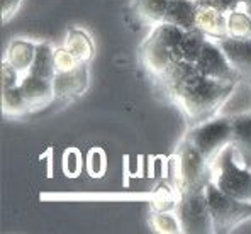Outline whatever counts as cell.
Wrapping results in <instances>:
<instances>
[{"label":"cell","instance_id":"1","mask_svg":"<svg viewBox=\"0 0 251 234\" xmlns=\"http://www.w3.org/2000/svg\"><path fill=\"white\" fill-rule=\"evenodd\" d=\"M238 81H223L207 78L199 73V70L172 95V99L182 107L190 126L219 116L226 100L234 92Z\"/></svg>","mask_w":251,"mask_h":234},{"label":"cell","instance_id":"2","mask_svg":"<svg viewBox=\"0 0 251 234\" xmlns=\"http://www.w3.org/2000/svg\"><path fill=\"white\" fill-rule=\"evenodd\" d=\"M182 36L183 31L176 26L167 24V22L154 26L150 38L145 41L141 48V59L148 72L160 78L173 65L182 61V56H180Z\"/></svg>","mask_w":251,"mask_h":234},{"label":"cell","instance_id":"3","mask_svg":"<svg viewBox=\"0 0 251 234\" xmlns=\"http://www.w3.org/2000/svg\"><path fill=\"white\" fill-rule=\"evenodd\" d=\"M212 183L226 195L251 202V170L241 161L236 148L229 144L210 163Z\"/></svg>","mask_w":251,"mask_h":234},{"label":"cell","instance_id":"4","mask_svg":"<svg viewBox=\"0 0 251 234\" xmlns=\"http://www.w3.org/2000/svg\"><path fill=\"white\" fill-rule=\"evenodd\" d=\"M210 182V163L188 141L183 139L175 156V190L178 195L183 192L205 190Z\"/></svg>","mask_w":251,"mask_h":234},{"label":"cell","instance_id":"5","mask_svg":"<svg viewBox=\"0 0 251 234\" xmlns=\"http://www.w3.org/2000/svg\"><path fill=\"white\" fill-rule=\"evenodd\" d=\"M232 139V117L216 116L214 119L192 126L187 132L185 141L192 144L209 163L214 161L217 155L231 144Z\"/></svg>","mask_w":251,"mask_h":234},{"label":"cell","instance_id":"6","mask_svg":"<svg viewBox=\"0 0 251 234\" xmlns=\"http://www.w3.org/2000/svg\"><path fill=\"white\" fill-rule=\"evenodd\" d=\"M209 209L212 215L214 233H231L234 228L251 219V202H243L234 197L226 195L210 182L205 188Z\"/></svg>","mask_w":251,"mask_h":234},{"label":"cell","instance_id":"7","mask_svg":"<svg viewBox=\"0 0 251 234\" xmlns=\"http://www.w3.org/2000/svg\"><path fill=\"white\" fill-rule=\"evenodd\" d=\"M176 215H178L182 233L187 234H207L214 233L212 215L209 209L207 192H183L178 195L176 202Z\"/></svg>","mask_w":251,"mask_h":234},{"label":"cell","instance_id":"8","mask_svg":"<svg viewBox=\"0 0 251 234\" xmlns=\"http://www.w3.org/2000/svg\"><path fill=\"white\" fill-rule=\"evenodd\" d=\"M199 73L207 78H214V80H223V81H239L238 73L232 70L231 63L227 61L226 54L223 53L221 46L217 41L207 39L201 51V56L195 61Z\"/></svg>","mask_w":251,"mask_h":234},{"label":"cell","instance_id":"9","mask_svg":"<svg viewBox=\"0 0 251 234\" xmlns=\"http://www.w3.org/2000/svg\"><path fill=\"white\" fill-rule=\"evenodd\" d=\"M223 53L231 63L232 70L239 75L241 80H251V39L227 38L217 39Z\"/></svg>","mask_w":251,"mask_h":234},{"label":"cell","instance_id":"10","mask_svg":"<svg viewBox=\"0 0 251 234\" xmlns=\"http://www.w3.org/2000/svg\"><path fill=\"white\" fill-rule=\"evenodd\" d=\"M88 88L87 63H80L76 68L65 73H56L53 80V90L56 99H73L82 95Z\"/></svg>","mask_w":251,"mask_h":234},{"label":"cell","instance_id":"11","mask_svg":"<svg viewBox=\"0 0 251 234\" xmlns=\"http://www.w3.org/2000/svg\"><path fill=\"white\" fill-rule=\"evenodd\" d=\"M22 94H24L25 100H27L29 107L32 109H39L50 104V100L54 97V90H53V81L41 80V78H36L29 73H25L21 78L19 83Z\"/></svg>","mask_w":251,"mask_h":234},{"label":"cell","instance_id":"12","mask_svg":"<svg viewBox=\"0 0 251 234\" xmlns=\"http://www.w3.org/2000/svg\"><path fill=\"white\" fill-rule=\"evenodd\" d=\"M195 27L201 29L207 38L223 39L227 38V16L210 7L199 5L195 14Z\"/></svg>","mask_w":251,"mask_h":234},{"label":"cell","instance_id":"13","mask_svg":"<svg viewBox=\"0 0 251 234\" xmlns=\"http://www.w3.org/2000/svg\"><path fill=\"white\" fill-rule=\"evenodd\" d=\"M197 7L199 5L195 0H170L163 22L176 26L182 31H192L195 29Z\"/></svg>","mask_w":251,"mask_h":234},{"label":"cell","instance_id":"14","mask_svg":"<svg viewBox=\"0 0 251 234\" xmlns=\"http://www.w3.org/2000/svg\"><path fill=\"white\" fill-rule=\"evenodd\" d=\"M241 161L251 170V114L232 117V139Z\"/></svg>","mask_w":251,"mask_h":234},{"label":"cell","instance_id":"15","mask_svg":"<svg viewBox=\"0 0 251 234\" xmlns=\"http://www.w3.org/2000/svg\"><path fill=\"white\" fill-rule=\"evenodd\" d=\"M34 56H36V43H31V41H25V39H16L10 43L5 59L19 72L21 77H24L31 70Z\"/></svg>","mask_w":251,"mask_h":234},{"label":"cell","instance_id":"16","mask_svg":"<svg viewBox=\"0 0 251 234\" xmlns=\"http://www.w3.org/2000/svg\"><path fill=\"white\" fill-rule=\"evenodd\" d=\"M27 73L36 78H41V80H54V75H56V70H54V50L48 43L36 44V56L31 70Z\"/></svg>","mask_w":251,"mask_h":234},{"label":"cell","instance_id":"17","mask_svg":"<svg viewBox=\"0 0 251 234\" xmlns=\"http://www.w3.org/2000/svg\"><path fill=\"white\" fill-rule=\"evenodd\" d=\"M65 48L73 54L80 63L90 61L94 56V43L92 38L82 29H70L65 39Z\"/></svg>","mask_w":251,"mask_h":234},{"label":"cell","instance_id":"18","mask_svg":"<svg viewBox=\"0 0 251 234\" xmlns=\"http://www.w3.org/2000/svg\"><path fill=\"white\" fill-rule=\"evenodd\" d=\"M170 0H134L132 10L145 24L158 26L165 19Z\"/></svg>","mask_w":251,"mask_h":234},{"label":"cell","instance_id":"19","mask_svg":"<svg viewBox=\"0 0 251 234\" xmlns=\"http://www.w3.org/2000/svg\"><path fill=\"white\" fill-rule=\"evenodd\" d=\"M207 36L201 29H192V31H183L182 41H180V56L183 61L195 63L201 56V51L204 48Z\"/></svg>","mask_w":251,"mask_h":234},{"label":"cell","instance_id":"20","mask_svg":"<svg viewBox=\"0 0 251 234\" xmlns=\"http://www.w3.org/2000/svg\"><path fill=\"white\" fill-rule=\"evenodd\" d=\"M27 110H31V107H29L19 85L10 88H2V112L5 116H19V114H24Z\"/></svg>","mask_w":251,"mask_h":234},{"label":"cell","instance_id":"21","mask_svg":"<svg viewBox=\"0 0 251 234\" xmlns=\"http://www.w3.org/2000/svg\"><path fill=\"white\" fill-rule=\"evenodd\" d=\"M227 34L239 39H251V17L245 9L227 14Z\"/></svg>","mask_w":251,"mask_h":234},{"label":"cell","instance_id":"22","mask_svg":"<svg viewBox=\"0 0 251 234\" xmlns=\"http://www.w3.org/2000/svg\"><path fill=\"white\" fill-rule=\"evenodd\" d=\"M151 226L156 233L161 234H176L182 233V226H180L178 215L170 214L168 210H158L151 215Z\"/></svg>","mask_w":251,"mask_h":234},{"label":"cell","instance_id":"23","mask_svg":"<svg viewBox=\"0 0 251 234\" xmlns=\"http://www.w3.org/2000/svg\"><path fill=\"white\" fill-rule=\"evenodd\" d=\"M78 65H80V61L73 56L65 46L54 50V70H56V73L70 72V70L76 68Z\"/></svg>","mask_w":251,"mask_h":234},{"label":"cell","instance_id":"24","mask_svg":"<svg viewBox=\"0 0 251 234\" xmlns=\"http://www.w3.org/2000/svg\"><path fill=\"white\" fill-rule=\"evenodd\" d=\"M197 5L210 7V9L217 10L221 14H229L232 10L245 9V2L243 0H195Z\"/></svg>","mask_w":251,"mask_h":234},{"label":"cell","instance_id":"25","mask_svg":"<svg viewBox=\"0 0 251 234\" xmlns=\"http://www.w3.org/2000/svg\"><path fill=\"white\" fill-rule=\"evenodd\" d=\"M2 88H10V87H17L21 83V75L12 65H10L7 59L2 61Z\"/></svg>","mask_w":251,"mask_h":234},{"label":"cell","instance_id":"26","mask_svg":"<svg viewBox=\"0 0 251 234\" xmlns=\"http://www.w3.org/2000/svg\"><path fill=\"white\" fill-rule=\"evenodd\" d=\"M22 0H2V22H7L17 12Z\"/></svg>","mask_w":251,"mask_h":234},{"label":"cell","instance_id":"27","mask_svg":"<svg viewBox=\"0 0 251 234\" xmlns=\"http://www.w3.org/2000/svg\"><path fill=\"white\" fill-rule=\"evenodd\" d=\"M243 2H245V9H246V7H250V5H251V0H243Z\"/></svg>","mask_w":251,"mask_h":234},{"label":"cell","instance_id":"28","mask_svg":"<svg viewBox=\"0 0 251 234\" xmlns=\"http://www.w3.org/2000/svg\"><path fill=\"white\" fill-rule=\"evenodd\" d=\"M245 10H246V12H248V14H250V17H251V5H250V7H246V9H245Z\"/></svg>","mask_w":251,"mask_h":234},{"label":"cell","instance_id":"29","mask_svg":"<svg viewBox=\"0 0 251 234\" xmlns=\"http://www.w3.org/2000/svg\"><path fill=\"white\" fill-rule=\"evenodd\" d=\"M250 81H251V80H250Z\"/></svg>","mask_w":251,"mask_h":234}]
</instances>
